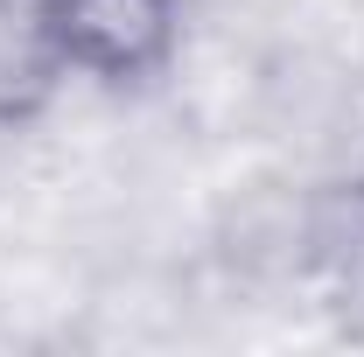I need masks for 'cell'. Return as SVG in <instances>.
<instances>
[{
	"instance_id": "1",
	"label": "cell",
	"mask_w": 364,
	"mask_h": 357,
	"mask_svg": "<svg viewBox=\"0 0 364 357\" xmlns=\"http://www.w3.org/2000/svg\"><path fill=\"white\" fill-rule=\"evenodd\" d=\"M56 63H85L105 78H127L154 63L168 43V0H43Z\"/></svg>"
}]
</instances>
